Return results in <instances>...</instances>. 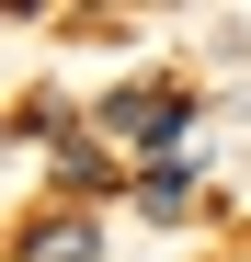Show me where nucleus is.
Segmentation results:
<instances>
[{
    "label": "nucleus",
    "mask_w": 251,
    "mask_h": 262,
    "mask_svg": "<svg viewBox=\"0 0 251 262\" xmlns=\"http://www.w3.org/2000/svg\"><path fill=\"white\" fill-rule=\"evenodd\" d=\"M92 251H103V216H46L23 239V262H92Z\"/></svg>",
    "instance_id": "nucleus-2"
},
{
    "label": "nucleus",
    "mask_w": 251,
    "mask_h": 262,
    "mask_svg": "<svg viewBox=\"0 0 251 262\" xmlns=\"http://www.w3.org/2000/svg\"><path fill=\"white\" fill-rule=\"evenodd\" d=\"M183 194H194V160H160L149 183H137V205H149V216H183Z\"/></svg>",
    "instance_id": "nucleus-3"
},
{
    "label": "nucleus",
    "mask_w": 251,
    "mask_h": 262,
    "mask_svg": "<svg viewBox=\"0 0 251 262\" xmlns=\"http://www.w3.org/2000/svg\"><path fill=\"white\" fill-rule=\"evenodd\" d=\"M183 125H194V103L172 92V80H126V92H103V137H126V148H183Z\"/></svg>",
    "instance_id": "nucleus-1"
}]
</instances>
